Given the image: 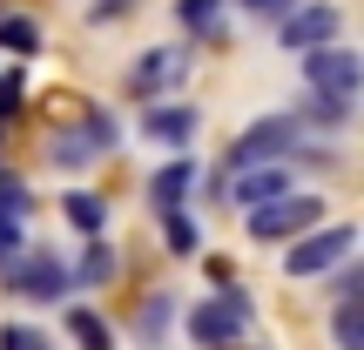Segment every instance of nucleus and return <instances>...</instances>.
<instances>
[{
  "mask_svg": "<svg viewBox=\"0 0 364 350\" xmlns=\"http://www.w3.org/2000/svg\"><path fill=\"white\" fill-rule=\"evenodd\" d=\"M297 155H304V121H297V115H263V121H250V128L230 142L223 175H243V169H284V162H297Z\"/></svg>",
  "mask_w": 364,
  "mask_h": 350,
  "instance_id": "nucleus-1",
  "label": "nucleus"
},
{
  "mask_svg": "<svg viewBox=\"0 0 364 350\" xmlns=\"http://www.w3.org/2000/svg\"><path fill=\"white\" fill-rule=\"evenodd\" d=\"M115 142H122L115 115H108V108H88L75 128H61V135L48 142V162H54L61 175H81V169H95V162L115 155Z\"/></svg>",
  "mask_w": 364,
  "mask_h": 350,
  "instance_id": "nucleus-2",
  "label": "nucleus"
},
{
  "mask_svg": "<svg viewBox=\"0 0 364 350\" xmlns=\"http://www.w3.org/2000/svg\"><path fill=\"white\" fill-rule=\"evenodd\" d=\"M250 317H257V303L243 297V290H216V297H203L189 317H182V330H189L203 350H236L243 344V330H250Z\"/></svg>",
  "mask_w": 364,
  "mask_h": 350,
  "instance_id": "nucleus-3",
  "label": "nucleus"
},
{
  "mask_svg": "<svg viewBox=\"0 0 364 350\" xmlns=\"http://www.w3.org/2000/svg\"><path fill=\"white\" fill-rule=\"evenodd\" d=\"M317 222H324V195L290 189V195H277V202L250 209V216H243V229L257 236V243H297V236H311Z\"/></svg>",
  "mask_w": 364,
  "mask_h": 350,
  "instance_id": "nucleus-4",
  "label": "nucleus"
},
{
  "mask_svg": "<svg viewBox=\"0 0 364 350\" xmlns=\"http://www.w3.org/2000/svg\"><path fill=\"white\" fill-rule=\"evenodd\" d=\"M351 249H358V229H351V222H317L311 236H297V243H290V256H284V276L311 283V276L338 270V263L351 256Z\"/></svg>",
  "mask_w": 364,
  "mask_h": 350,
  "instance_id": "nucleus-5",
  "label": "nucleus"
},
{
  "mask_svg": "<svg viewBox=\"0 0 364 350\" xmlns=\"http://www.w3.org/2000/svg\"><path fill=\"white\" fill-rule=\"evenodd\" d=\"M304 61V88L311 94H351L358 102V88H364V61H358V48H311V54H297Z\"/></svg>",
  "mask_w": 364,
  "mask_h": 350,
  "instance_id": "nucleus-6",
  "label": "nucleus"
},
{
  "mask_svg": "<svg viewBox=\"0 0 364 350\" xmlns=\"http://www.w3.org/2000/svg\"><path fill=\"white\" fill-rule=\"evenodd\" d=\"M0 276H7V290H14V297H27V303H61L68 297V263L48 256V249H41V256H27V249H21Z\"/></svg>",
  "mask_w": 364,
  "mask_h": 350,
  "instance_id": "nucleus-7",
  "label": "nucleus"
},
{
  "mask_svg": "<svg viewBox=\"0 0 364 350\" xmlns=\"http://www.w3.org/2000/svg\"><path fill=\"white\" fill-rule=\"evenodd\" d=\"M182 75H189V48H149V54H135V67H129V94L149 108V102H162Z\"/></svg>",
  "mask_w": 364,
  "mask_h": 350,
  "instance_id": "nucleus-8",
  "label": "nucleus"
},
{
  "mask_svg": "<svg viewBox=\"0 0 364 350\" xmlns=\"http://www.w3.org/2000/svg\"><path fill=\"white\" fill-rule=\"evenodd\" d=\"M331 40H338V7H331V0H311V7H290L284 21H277V48H290V54L331 48Z\"/></svg>",
  "mask_w": 364,
  "mask_h": 350,
  "instance_id": "nucleus-9",
  "label": "nucleus"
},
{
  "mask_svg": "<svg viewBox=\"0 0 364 350\" xmlns=\"http://www.w3.org/2000/svg\"><path fill=\"white\" fill-rule=\"evenodd\" d=\"M203 182V162L196 155H169L156 175H149V216H169V209H189V189Z\"/></svg>",
  "mask_w": 364,
  "mask_h": 350,
  "instance_id": "nucleus-10",
  "label": "nucleus"
},
{
  "mask_svg": "<svg viewBox=\"0 0 364 350\" xmlns=\"http://www.w3.org/2000/svg\"><path fill=\"white\" fill-rule=\"evenodd\" d=\"M297 182H290V169H243V175H230V202L243 209H263V202H277V195H290Z\"/></svg>",
  "mask_w": 364,
  "mask_h": 350,
  "instance_id": "nucleus-11",
  "label": "nucleus"
},
{
  "mask_svg": "<svg viewBox=\"0 0 364 350\" xmlns=\"http://www.w3.org/2000/svg\"><path fill=\"white\" fill-rule=\"evenodd\" d=\"M142 135H149V142L182 148V142L196 135V108H189V102H149V108H142Z\"/></svg>",
  "mask_w": 364,
  "mask_h": 350,
  "instance_id": "nucleus-12",
  "label": "nucleus"
},
{
  "mask_svg": "<svg viewBox=\"0 0 364 350\" xmlns=\"http://www.w3.org/2000/svg\"><path fill=\"white\" fill-rule=\"evenodd\" d=\"M115 276H122V256L102 243V236L81 249V263H68V290H75V283H81V290H102V283H115Z\"/></svg>",
  "mask_w": 364,
  "mask_h": 350,
  "instance_id": "nucleus-13",
  "label": "nucleus"
},
{
  "mask_svg": "<svg viewBox=\"0 0 364 350\" xmlns=\"http://www.w3.org/2000/svg\"><path fill=\"white\" fill-rule=\"evenodd\" d=\"M169 324H176V297H169V290H149V297H142V310H135V337L156 350L162 337H169Z\"/></svg>",
  "mask_w": 364,
  "mask_h": 350,
  "instance_id": "nucleus-14",
  "label": "nucleus"
},
{
  "mask_svg": "<svg viewBox=\"0 0 364 350\" xmlns=\"http://www.w3.org/2000/svg\"><path fill=\"white\" fill-rule=\"evenodd\" d=\"M61 216L75 222V229L88 236V243H95V236L108 229V202H102V195H95V189H75V195H68V202H61Z\"/></svg>",
  "mask_w": 364,
  "mask_h": 350,
  "instance_id": "nucleus-15",
  "label": "nucleus"
},
{
  "mask_svg": "<svg viewBox=\"0 0 364 350\" xmlns=\"http://www.w3.org/2000/svg\"><path fill=\"white\" fill-rule=\"evenodd\" d=\"M176 21L182 27H189V34L196 40H209V48H216V40H223V0H176Z\"/></svg>",
  "mask_w": 364,
  "mask_h": 350,
  "instance_id": "nucleus-16",
  "label": "nucleus"
},
{
  "mask_svg": "<svg viewBox=\"0 0 364 350\" xmlns=\"http://www.w3.org/2000/svg\"><path fill=\"white\" fill-rule=\"evenodd\" d=\"M68 337H75L81 350H115V330H108V317H102V310H88V303H81V310H68Z\"/></svg>",
  "mask_w": 364,
  "mask_h": 350,
  "instance_id": "nucleus-17",
  "label": "nucleus"
},
{
  "mask_svg": "<svg viewBox=\"0 0 364 350\" xmlns=\"http://www.w3.org/2000/svg\"><path fill=\"white\" fill-rule=\"evenodd\" d=\"M351 115H358V102H351V94H311V88H304V121H324V128H344Z\"/></svg>",
  "mask_w": 364,
  "mask_h": 350,
  "instance_id": "nucleus-18",
  "label": "nucleus"
},
{
  "mask_svg": "<svg viewBox=\"0 0 364 350\" xmlns=\"http://www.w3.org/2000/svg\"><path fill=\"white\" fill-rule=\"evenodd\" d=\"M156 222H162V243H169L176 256H196V249H203V229H196L189 209H169V216H156Z\"/></svg>",
  "mask_w": 364,
  "mask_h": 350,
  "instance_id": "nucleus-19",
  "label": "nucleus"
},
{
  "mask_svg": "<svg viewBox=\"0 0 364 350\" xmlns=\"http://www.w3.org/2000/svg\"><path fill=\"white\" fill-rule=\"evenodd\" d=\"M331 344H338V350H364V310H358V297L351 303H331Z\"/></svg>",
  "mask_w": 364,
  "mask_h": 350,
  "instance_id": "nucleus-20",
  "label": "nucleus"
},
{
  "mask_svg": "<svg viewBox=\"0 0 364 350\" xmlns=\"http://www.w3.org/2000/svg\"><path fill=\"white\" fill-rule=\"evenodd\" d=\"M0 48L7 54H41L48 40H41V27L27 21V13H0Z\"/></svg>",
  "mask_w": 364,
  "mask_h": 350,
  "instance_id": "nucleus-21",
  "label": "nucleus"
},
{
  "mask_svg": "<svg viewBox=\"0 0 364 350\" xmlns=\"http://www.w3.org/2000/svg\"><path fill=\"white\" fill-rule=\"evenodd\" d=\"M21 249H27V222H21V216H7V209H0V270H7V263L21 256Z\"/></svg>",
  "mask_w": 364,
  "mask_h": 350,
  "instance_id": "nucleus-22",
  "label": "nucleus"
},
{
  "mask_svg": "<svg viewBox=\"0 0 364 350\" xmlns=\"http://www.w3.org/2000/svg\"><path fill=\"white\" fill-rule=\"evenodd\" d=\"M0 350H54L34 324H0Z\"/></svg>",
  "mask_w": 364,
  "mask_h": 350,
  "instance_id": "nucleus-23",
  "label": "nucleus"
},
{
  "mask_svg": "<svg viewBox=\"0 0 364 350\" xmlns=\"http://www.w3.org/2000/svg\"><path fill=\"white\" fill-rule=\"evenodd\" d=\"M135 7H142V0H88V27H115V21H129Z\"/></svg>",
  "mask_w": 364,
  "mask_h": 350,
  "instance_id": "nucleus-24",
  "label": "nucleus"
},
{
  "mask_svg": "<svg viewBox=\"0 0 364 350\" xmlns=\"http://www.w3.org/2000/svg\"><path fill=\"white\" fill-rule=\"evenodd\" d=\"M21 102H27V81H21V75H0V128L21 115Z\"/></svg>",
  "mask_w": 364,
  "mask_h": 350,
  "instance_id": "nucleus-25",
  "label": "nucleus"
},
{
  "mask_svg": "<svg viewBox=\"0 0 364 350\" xmlns=\"http://www.w3.org/2000/svg\"><path fill=\"white\" fill-rule=\"evenodd\" d=\"M236 7H243L250 21H284V13L297 7V0H236Z\"/></svg>",
  "mask_w": 364,
  "mask_h": 350,
  "instance_id": "nucleus-26",
  "label": "nucleus"
},
{
  "mask_svg": "<svg viewBox=\"0 0 364 350\" xmlns=\"http://www.w3.org/2000/svg\"><path fill=\"white\" fill-rule=\"evenodd\" d=\"M0 13H7V7H0Z\"/></svg>",
  "mask_w": 364,
  "mask_h": 350,
  "instance_id": "nucleus-27",
  "label": "nucleus"
}]
</instances>
